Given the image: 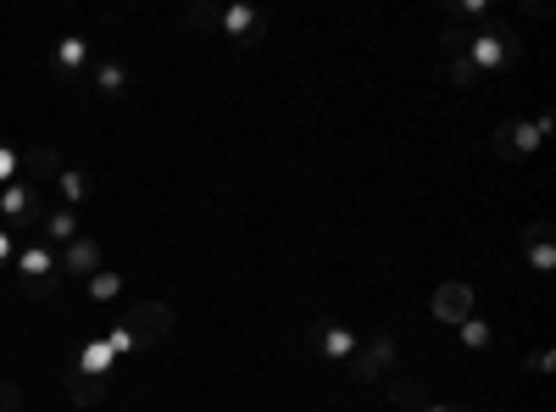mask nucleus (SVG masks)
Here are the masks:
<instances>
[{"mask_svg":"<svg viewBox=\"0 0 556 412\" xmlns=\"http://www.w3.org/2000/svg\"><path fill=\"white\" fill-rule=\"evenodd\" d=\"M112 369H117L112 346L101 340V329H89V335L73 346L67 369H62V390H67V401H73V407H96V401H106V390H112Z\"/></svg>","mask_w":556,"mask_h":412,"instance_id":"nucleus-1","label":"nucleus"},{"mask_svg":"<svg viewBox=\"0 0 556 412\" xmlns=\"http://www.w3.org/2000/svg\"><path fill=\"white\" fill-rule=\"evenodd\" d=\"M117 324L134 335V346L139 351H151L156 340H167V329H173V307H162V301H139V307H128Z\"/></svg>","mask_w":556,"mask_h":412,"instance_id":"nucleus-6","label":"nucleus"},{"mask_svg":"<svg viewBox=\"0 0 556 412\" xmlns=\"http://www.w3.org/2000/svg\"><path fill=\"white\" fill-rule=\"evenodd\" d=\"M484 12H490V0H456V7H451L456 23H473V17L484 23ZM456 23H451V28H456Z\"/></svg>","mask_w":556,"mask_h":412,"instance_id":"nucleus-22","label":"nucleus"},{"mask_svg":"<svg viewBox=\"0 0 556 412\" xmlns=\"http://www.w3.org/2000/svg\"><path fill=\"white\" fill-rule=\"evenodd\" d=\"M101 340L112 346V357H134V351H139V346H134V335H128V329L117 324V317H112V324L101 329Z\"/></svg>","mask_w":556,"mask_h":412,"instance_id":"nucleus-20","label":"nucleus"},{"mask_svg":"<svg viewBox=\"0 0 556 412\" xmlns=\"http://www.w3.org/2000/svg\"><path fill=\"white\" fill-rule=\"evenodd\" d=\"M12 273H17V290L34 296V301H51L62 290V257H56V246L39 240V228H28V235H23Z\"/></svg>","mask_w":556,"mask_h":412,"instance_id":"nucleus-3","label":"nucleus"},{"mask_svg":"<svg viewBox=\"0 0 556 412\" xmlns=\"http://www.w3.org/2000/svg\"><path fill=\"white\" fill-rule=\"evenodd\" d=\"M117 296H123V273H117V267H101V273H89V279H84V307H89V312L112 307Z\"/></svg>","mask_w":556,"mask_h":412,"instance_id":"nucleus-17","label":"nucleus"},{"mask_svg":"<svg viewBox=\"0 0 556 412\" xmlns=\"http://www.w3.org/2000/svg\"><path fill=\"white\" fill-rule=\"evenodd\" d=\"M445 78H451L456 89H473V84H479V73H473L468 62H462V57H456V62H445Z\"/></svg>","mask_w":556,"mask_h":412,"instance_id":"nucleus-23","label":"nucleus"},{"mask_svg":"<svg viewBox=\"0 0 556 412\" xmlns=\"http://www.w3.org/2000/svg\"><path fill=\"white\" fill-rule=\"evenodd\" d=\"M529 369H534V374H551V369H556V351H551V346H540V351L529 357Z\"/></svg>","mask_w":556,"mask_h":412,"instance_id":"nucleus-25","label":"nucleus"},{"mask_svg":"<svg viewBox=\"0 0 556 412\" xmlns=\"http://www.w3.org/2000/svg\"><path fill=\"white\" fill-rule=\"evenodd\" d=\"M456 340H462V351H490L495 346V324L484 312H473L468 324H456Z\"/></svg>","mask_w":556,"mask_h":412,"instance_id":"nucleus-18","label":"nucleus"},{"mask_svg":"<svg viewBox=\"0 0 556 412\" xmlns=\"http://www.w3.org/2000/svg\"><path fill=\"white\" fill-rule=\"evenodd\" d=\"M390 412H456V407L434 401L424 385H412V379H390Z\"/></svg>","mask_w":556,"mask_h":412,"instance_id":"nucleus-16","label":"nucleus"},{"mask_svg":"<svg viewBox=\"0 0 556 412\" xmlns=\"http://www.w3.org/2000/svg\"><path fill=\"white\" fill-rule=\"evenodd\" d=\"M518 51H523L518 34L506 28V23H490V28H468V45H462V62H468V67L484 78V73H506V67L518 62Z\"/></svg>","mask_w":556,"mask_h":412,"instance_id":"nucleus-4","label":"nucleus"},{"mask_svg":"<svg viewBox=\"0 0 556 412\" xmlns=\"http://www.w3.org/2000/svg\"><path fill=\"white\" fill-rule=\"evenodd\" d=\"M356 346H362V340L351 335V324H340V317H329V312L312 317V351H317L323 362H351Z\"/></svg>","mask_w":556,"mask_h":412,"instance_id":"nucleus-7","label":"nucleus"},{"mask_svg":"<svg viewBox=\"0 0 556 412\" xmlns=\"http://www.w3.org/2000/svg\"><path fill=\"white\" fill-rule=\"evenodd\" d=\"M184 23H190L195 34H223L228 45H240V51H251V45L267 39V12L262 7H206V0H195V7L184 12Z\"/></svg>","mask_w":556,"mask_h":412,"instance_id":"nucleus-2","label":"nucleus"},{"mask_svg":"<svg viewBox=\"0 0 556 412\" xmlns=\"http://www.w3.org/2000/svg\"><path fill=\"white\" fill-rule=\"evenodd\" d=\"M128 67H123V57H112V51H101L96 62H89V89H96L101 101H123L128 96Z\"/></svg>","mask_w":556,"mask_h":412,"instance_id":"nucleus-10","label":"nucleus"},{"mask_svg":"<svg viewBox=\"0 0 556 412\" xmlns=\"http://www.w3.org/2000/svg\"><path fill=\"white\" fill-rule=\"evenodd\" d=\"M429 307H434V317L440 324H468V317L479 312V296H473V285L468 279H445V285H434V296H429Z\"/></svg>","mask_w":556,"mask_h":412,"instance_id":"nucleus-8","label":"nucleus"},{"mask_svg":"<svg viewBox=\"0 0 556 412\" xmlns=\"http://www.w3.org/2000/svg\"><path fill=\"white\" fill-rule=\"evenodd\" d=\"M17 246H23V228H7V223H0V267L17 262Z\"/></svg>","mask_w":556,"mask_h":412,"instance_id":"nucleus-21","label":"nucleus"},{"mask_svg":"<svg viewBox=\"0 0 556 412\" xmlns=\"http://www.w3.org/2000/svg\"><path fill=\"white\" fill-rule=\"evenodd\" d=\"M51 62H56V73H62V78H89V62H96V45H89L84 34H62V39L51 45Z\"/></svg>","mask_w":556,"mask_h":412,"instance_id":"nucleus-11","label":"nucleus"},{"mask_svg":"<svg viewBox=\"0 0 556 412\" xmlns=\"http://www.w3.org/2000/svg\"><path fill=\"white\" fill-rule=\"evenodd\" d=\"M545 146V128L534 123V117H513V123H501L495 134H490V151L501 157V162H523V157H534Z\"/></svg>","mask_w":556,"mask_h":412,"instance_id":"nucleus-5","label":"nucleus"},{"mask_svg":"<svg viewBox=\"0 0 556 412\" xmlns=\"http://www.w3.org/2000/svg\"><path fill=\"white\" fill-rule=\"evenodd\" d=\"M523 262L540 273V279H545V273L556 267V240H551V223H545V217L523 228Z\"/></svg>","mask_w":556,"mask_h":412,"instance_id":"nucleus-14","label":"nucleus"},{"mask_svg":"<svg viewBox=\"0 0 556 412\" xmlns=\"http://www.w3.org/2000/svg\"><path fill=\"white\" fill-rule=\"evenodd\" d=\"M56 257H62V279H89V273L106 267V262H101V240H89V235H78V240L62 246Z\"/></svg>","mask_w":556,"mask_h":412,"instance_id":"nucleus-12","label":"nucleus"},{"mask_svg":"<svg viewBox=\"0 0 556 412\" xmlns=\"http://www.w3.org/2000/svg\"><path fill=\"white\" fill-rule=\"evenodd\" d=\"M28 157H34V146H12V140H0V190L17 185V178L28 173Z\"/></svg>","mask_w":556,"mask_h":412,"instance_id":"nucleus-19","label":"nucleus"},{"mask_svg":"<svg viewBox=\"0 0 556 412\" xmlns=\"http://www.w3.org/2000/svg\"><path fill=\"white\" fill-rule=\"evenodd\" d=\"M78 235H84V228H78V212H73V207H62V201L45 207V217H39V240H45V246L62 251V246H73Z\"/></svg>","mask_w":556,"mask_h":412,"instance_id":"nucleus-13","label":"nucleus"},{"mask_svg":"<svg viewBox=\"0 0 556 412\" xmlns=\"http://www.w3.org/2000/svg\"><path fill=\"white\" fill-rule=\"evenodd\" d=\"M390 362H395V335H374L367 346H356V357L345 362V374H351V385H374V379H384Z\"/></svg>","mask_w":556,"mask_h":412,"instance_id":"nucleus-9","label":"nucleus"},{"mask_svg":"<svg viewBox=\"0 0 556 412\" xmlns=\"http://www.w3.org/2000/svg\"><path fill=\"white\" fill-rule=\"evenodd\" d=\"M51 196L62 201V207H84L89 196H96V178H89L84 167H56V178H51Z\"/></svg>","mask_w":556,"mask_h":412,"instance_id":"nucleus-15","label":"nucleus"},{"mask_svg":"<svg viewBox=\"0 0 556 412\" xmlns=\"http://www.w3.org/2000/svg\"><path fill=\"white\" fill-rule=\"evenodd\" d=\"M0 412H23V390L12 379H0Z\"/></svg>","mask_w":556,"mask_h":412,"instance_id":"nucleus-24","label":"nucleus"}]
</instances>
